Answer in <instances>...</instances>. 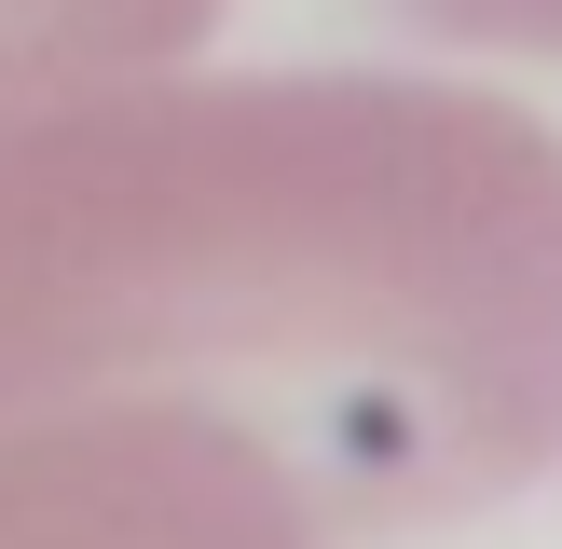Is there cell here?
Masks as SVG:
<instances>
[{
    "label": "cell",
    "instance_id": "cell-1",
    "mask_svg": "<svg viewBox=\"0 0 562 549\" xmlns=\"http://www.w3.org/2000/svg\"><path fill=\"white\" fill-rule=\"evenodd\" d=\"M192 412L344 549L562 467V137L481 82L274 69L0 110V439Z\"/></svg>",
    "mask_w": 562,
    "mask_h": 549
},
{
    "label": "cell",
    "instance_id": "cell-2",
    "mask_svg": "<svg viewBox=\"0 0 562 549\" xmlns=\"http://www.w3.org/2000/svg\"><path fill=\"white\" fill-rule=\"evenodd\" d=\"M0 549H344L274 453L192 412H69L0 439Z\"/></svg>",
    "mask_w": 562,
    "mask_h": 549
},
{
    "label": "cell",
    "instance_id": "cell-3",
    "mask_svg": "<svg viewBox=\"0 0 562 549\" xmlns=\"http://www.w3.org/2000/svg\"><path fill=\"white\" fill-rule=\"evenodd\" d=\"M220 0H0V110L97 97L124 69H165L179 42H206Z\"/></svg>",
    "mask_w": 562,
    "mask_h": 549
},
{
    "label": "cell",
    "instance_id": "cell-4",
    "mask_svg": "<svg viewBox=\"0 0 562 549\" xmlns=\"http://www.w3.org/2000/svg\"><path fill=\"white\" fill-rule=\"evenodd\" d=\"M439 42H508V55H562V0H398Z\"/></svg>",
    "mask_w": 562,
    "mask_h": 549
}]
</instances>
